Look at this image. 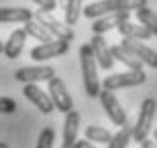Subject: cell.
Returning <instances> with one entry per match:
<instances>
[{
	"mask_svg": "<svg viewBox=\"0 0 157 148\" xmlns=\"http://www.w3.org/2000/svg\"><path fill=\"white\" fill-rule=\"evenodd\" d=\"M80 65H82V79H84V89L90 97H100L102 91V81L98 79V63L94 57V51L90 45L80 47Z\"/></svg>",
	"mask_w": 157,
	"mask_h": 148,
	"instance_id": "6da1fadb",
	"label": "cell"
},
{
	"mask_svg": "<svg viewBox=\"0 0 157 148\" xmlns=\"http://www.w3.org/2000/svg\"><path fill=\"white\" fill-rule=\"evenodd\" d=\"M141 6H147V0H96L84 8V16L94 20L98 16H104L108 12L118 10H137Z\"/></svg>",
	"mask_w": 157,
	"mask_h": 148,
	"instance_id": "7a4b0ae2",
	"label": "cell"
},
{
	"mask_svg": "<svg viewBox=\"0 0 157 148\" xmlns=\"http://www.w3.org/2000/svg\"><path fill=\"white\" fill-rule=\"evenodd\" d=\"M155 114H157V102L153 97L143 99L139 116H137V122L133 124V140L135 142L141 144L143 140H147V136H149V132H151V128H153Z\"/></svg>",
	"mask_w": 157,
	"mask_h": 148,
	"instance_id": "3957f363",
	"label": "cell"
},
{
	"mask_svg": "<svg viewBox=\"0 0 157 148\" xmlns=\"http://www.w3.org/2000/svg\"><path fill=\"white\" fill-rule=\"evenodd\" d=\"M33 18H35L41 27H45V29L53 34V39H61V41H67V43L74 41V31H71V27L65 24V23H61L59 18H55L51 12H45V10L39 8Z\"/></svg>",
	"mask_w": 157,
	"mask_h": 148,
	"instance_id": "277c9868",
	"label": "cell"
},
{
	"mask_svg": "<svg viewBox=\"0 0 157 148\" xmlns=\"http://www.w3.org/2000/svg\"><path fill=\"white\" fill-rule=\"evenodd\" d=\"M147 81L145 71H124V73H114V75H106V79L102 81V89L114 91V89H122V87H135L141 85Z\"/></svg>",
	"mask_w": 157,
	"mask_h": 148,
	"instance_id": "5b68a950",
	"label": "cell"
},
{
	"mask_svg": "<svg viewBox=\"0 0 157 148\" xmlns=\"http://www.w3.org/2000/svg\"><path fill=\"white\" fill-rule=\"evenodd\" d=\"M47 83H49L47 93L51 97L55 110H59L61 114H70L71 110H74V99H71V96L67 93V87H65L63 79H59L57 75H55V77H53L51 81H47Z\"/></svg>",
	"mask_w": 157,
	"mask_h": 148,
	"instance_id": "8992f818",
	"label": "cell"
},
{
	"mask_svg": "<svg viewBox=\"0 0 157 148\" xmlns=\"http://www.w3.org/2000/svg\"><path fill=\"white\" fill-rule=\"evenodd\" d=\"M100 102H102V108H104L106 116L110 118L112 124H117L118 128H121V126H124L128 122L127 112H124V108L121 106V102L117 99V96H114L112 91L102 89L100 91Z\"/></svg>",
	"mask_w": 157,
	"mask_h": 148,
	"instance_id": "52a82bcc",
	"label": "cell"
},
{
	"mask_svg": "<svg viewBox=\"0 0 157 148\" xmlns=\"http://www.w3.org/2000/svg\"><path fill=\"white\" fill-rule=\"evenodd\" d=\"M55 77V69L49 65H33V67H21L14 73V79L21 83H39V81H51Z\"/></svg>",
	"mask_w": 157,
	"mask_h": 148,
	"instance_id": "ba28073f",
	"label": "cell"
},
{
	"mask_svg": "<svg viewBox=\"0 0 157 148\" xmlns=\"http://www.w3.org/2000/svg\"><path fill=\"white\" fill-rule=\"evenodd\" d=\"M70 51V43L61 39H55L51 43H41V45L31 49V59L35 61H47V59H55L59 55Z\"/></svg>",
	"mask_w": 157,
	"mask_h": 148,
	"instance_id": "9c48e42d",
	"label": "cell"
},
{
	"mask_svg": "<svg viewBox=\"0 0 157 148\" xmlns=\"http://www.w3.org/2000/svg\"><path fill=\"white\" fill-rule=\"evenodd\" d=\"M131 16V10H118V12H108L104 16H98L92 20V34H104L110 29H118V24L127 23Z\"/></svg>",
	"mask_w": 157,
	"mask_h": 148,
	"instance_id": "30bf717a",
	"label": "cell"
},
{
	"mask_svg": "<svg viewBox=\"0 0 157 148\" xmlns=\"http://www.w3.org/2000/svg\"><path fill=\"white\" fill-rule=\"evenodd\" d=\"M23 96L27 97L31 103H35V108L39 110V112H43V114H51L53 110H55V106H53L49 93H47V91H43L39 85H37V83H25Z\"/></svg>",
	"mask_w": 157,
	"mask_h": 148,
	"instance_id": "8fae6325",
	"label": "cell"
},
{
	"mask_svg": "<svg viewBox=\"0 0 157 148\" xmlns=\"http://www.w3.org/2000/svg\"><path fill=\"white\" fill-rule=\"evenodd\" d=\"M90 47H92V51H94V57H96L98 67L104 69V71H110V69L114 67V57H112L110 47H108V43L104 41V37H102V34H92Z\"/></svg>",
	"mask_w": 157,
	"mask_h": 148,
	"instance_id": "7c38bea8",
	"label": "cell"
},
{
	"mask_svg": "<svg viewBox=\"0 0 157 148\" xmlns=\"http://www.w3.org/2000/svg\"><path fill=\"white\" fill-rule=\"evenodd\" d=\"M122 47H124L131 55H135L141 63L149 65L151 69H157V53L153 51L151 47L143 45L141 41H135V39H122Z\"/></svg>",
	"mask_w": 157,
	"mask_h": 148,
	"instance_id": "4fadbf2b",
	"label": "cell"
},
{
	"mask_svg": "<svg viewBox=\"0 0 157 148\" xmlns=\"http://www.w3.org/2000/svg\"><path fill=\"white\" fill-rule=\"evenodd\" d=\"M27 37H29V34H27V31H25V29L12 31L10 37H8L6 43H4V49H2V53L6 55V59H17L18 55H21L25 43H27Z\"/></svg>",
	"mask_w": 157,
	"mask_h": 148,
	"instance_id": "5bb4252c",
	"label": "cell"
},
{
	"mask_svg": "<svg viewBox=\"0 0 157 148\" xmlns=\"http://www.w3.org/2000/svg\"><path fill=\"white\" fill-rule=\"evenodd\" d=\"M35 16L33 10L23 8V6H0V23H27Z\"/></svg>",
	"mask_w": 157,
	"mask_h": 148,
	"instance_id": "9a60e30c",
	"label": "cell"
},
{
	"mask_svg": "<svg viewBox=\"0 0 157 148\" xmlns=\"http://www.w3.org/2000/svg\"><path fill=\"white\" fill-rule=\"evenodd\" d=\"M118 33H121L122 39H135V41H147V39H151L153 34L149 29H145L143 24H133V23H122L118 24Z\"/></svg>",
	"mask_w": 157,
	"mask_h": 148,
	"instance_id": "2e32d148",
	"label": "cell"
},
{
	"mask_svg": "<svg viewBox=\"0 0 157 148\" xmlns=\"http://www.w3.org/2000/svg\"><path fill=\"white\" fill-rule=\"evenodd\" d=\"M110 53H112V57H114V61H121L122 65H127L131 71H143V63L135 57V55H131L122 45L110 47Z\"/></svg>",
	"mask_w": 157,
	"mask_h": 148,
	"instance_id": "e0dca14e",
	"label": "cell"
},
{
	"mask_svg": "<svg viewBox=\"0 0 157 148\" xmlns=\"http://www.w3.org/2000/svg\"><path fill=\"white\" fill-rule=\"evenodd\" d=\"M135 16H137L139 24H143L145 29L151 31V34L157 37V12H153L149 6H141L135 10Z\"/></svg>",
	"mask_w": 157,
	"mask_h": 148,
	"instance_id": "ac0fdd59",
	"label": "cell"
},
{
	"mask_svg": "<svg viewBox=\"0 0 157 148\" xmlns=\"http://www.w3.org/2000/svg\"><path fill=\"white\" fill-rule=\"evenodd\" d=\"M23 24H25L23 29L27 31V34H29V37H33V39H37L39 43H51V41H55V39H53V34L49 33L45 27H41L37 20H33V18H31V20H27V23H23Z\"/></svg>",
	"mask_w": 157,
	"mask_h": 148,
	"instance_id": "d6986e66",
	"label": "cell"
},
{
	"mask_svg": "<svg viewBox=\"0 0 157 148\" xmlns=\"http://www.w3.org/2000/svg\"><path fill=\"white\" fill-rule=\"evenodd\" d=\"M131 140H133V124L127 122L124 126H121V130L117 134H112L110 142H108V148H127Z\"/></svg>",
	"mask_w": 157,
	"mask_h": 148,
	"instance_id": "ffe728a7",
	"label": "cell"
},
{
	"mask_svg": "<svg viewBox=\"0 0 157 148\" xmlns=\"http://www.w3.org/2000/svg\"><path fill=\"white\" fill-rule=\"evenodd\" d=\"M84 136H86V140H90V142L108 144L110 138H112V134L106 130V128H102V126H88L86 132H84Z\"/></svg>",
	"mask_w": 157,
	"mask_h": 148,
	"instance_id": "44dd1931",
	"label": "cell"
},
{
	"mask_svg": "<svg viewBox=\"0 0 157 148\" xmlns=\"http://www.w3.org/2000/svg\"><path fill=\"white\" fill-rule=\"evenodd\" d=\"M82 2L84 0H67V4H65V24H70V27H76L78 20H80V14L84 12L82 8Z\"/></svg>",
	"mask_w": 157,
	"mask_h": 148,
	"instance_id": "7402d4cb",
	"label": "cell"
},
{
	"mask_svg": "<svg viewBox=\"0 0 157 148\" xmlns=\"http://www.w3.org/2000/svg\"><path fill=\"white\" fill-rule=\"evenodd\" d=\"M53 140H55V130L53 128H43L39 132V140H37L35 148H53Z\"/></svg>",
	"mask_w": 157,
	"mask_h": 148,
	"instance_id": "603a6c76",
	"label": "cell"
},
{
	"mask_svg": "<svg viewBox=\"0 0 157 148\" xmlns=\"http://www.w3.org/2000/svg\"><path fill=\"white\" fill-rule=\"evenodd\" d=\"M17 112V102L12 97L0 96V114H14Z\"/></svg>",
	"mask_w": 157,
	"mask_h": 148,
	"instance_id": "cb8c5ba5",
	"label": "cell"
},
{
	"mask_svg": "<svg viewBox=\"0 0 157 148\" xmlns=\"http://www.w3.org/2000/svg\"><path fill=\"white\" fill-rule=\"evenodd\" d=\"M33 2L45 12H53L55 8H57V0H33Z\"/></svg>",
	"mask_w": 157,
	"mask_h": 148,
	"instance_id": "d4e9b609",
	"label": "cell"
},
{
	"mask_svg": "<svg viewBox=\"0 0 157 148\" xmlns=\"http://www.w3.org/2000/svg\"><path fill=\"white\" fill-rule=\"evenodd\" d=\"M76 148H96V146H92V142H90V140H78V142H76Z\"/></svg>",
	"mask_w": 157,
	"mask_h": 148,
	"instance_id": "484cf974",
	"label": "cell"
},
{
	"mask_svg": "<svg viewBox=\"0 0 157 148\" xmlns=\"http://www.w3.org/2000/svg\"><path fill=\"white\" fill-rule=\"evenodd\" d=\"M141 148H157V142L147 138V140H143V142H141Z\"/></svg>",
	"mask_w": 157,
	"mask_h": 148,
	"instance_id": "4316f807",
	"label": "cell"
},
{
	"mask_svg": "<svg viewBox=\"0 0 157 148\" xmlns=\"http://www.w3.org/2000/svg\"><path fill=\"white\" fill-rule=\"evenodd\" d=\"M61 148H76V142H67V140H63Z\"/></svg>",
	"mask_w": 157,
	"mask_h": 148,
	"instance_id": "83f0119b",
	"label": "cell"
},
{
	"mask_svg": "<svg viewBox=\"0 0 157 148\" xmlns=\"http://www.w3.org/2000/svg\"><path fill=\"white\" fill-rule=\"evenodd\" d=\"M57 4H59V6H63V8H65V4H67V0H57Z\"/></svg>",
	"mask_w": 157,
	"mask_h": 148,
	"instance_id": "f1b7e54d",
	"label": "cell"
},
{
	"mask_svg": "<svg viewBox=\"0 0 157 148\" xmlns=\"http://www.w3.org/2000/svg\"><path fill=\"white\" fill-rule=\"evenodd\" d=\"M0 148H8V144H6V142H0Z\"/></svg>",
	"mask_w": 157,
	"mask_h": 148,
	"instance_id": "f546056e",
	"label": "cell"
},
{
	"mask_svg": "<svg viewBox=\"0 0 157 148\" xmlns=\"http://www.w3.org/2000/svg\"><path fill=\"white\" fill-rule=\"evenodd\" d=\"M153 138H155V142H157V130H155V132H153Z\"/></svg>",
	"mask_w": 157,
	"mask_h": 148,
	"instance_id": "4dcf8cb0",
	"label": "cell"
},
{
	"mask_svg": "<svg viewBox=\"0 0 157 148\" xmlns=\"http://www.w3.org/2000/svg\"><path fill=\"white\" fill-rule=\"evenodd\" d=\"M2 49H4V43H0V53H2Z\"/></svg>",
	"mask_w": 157,
	"mask_h": 148,
	"instance_id": "1f68e13d",
	"label": "cell"
}]
</instances>
